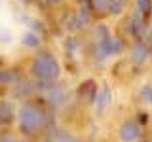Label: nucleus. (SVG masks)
<instances>
[{"label": "nucleus", "instance_id": "f257e3e1", "mask_svg": "<svg viewBox=\"0 0 152 142\" xmlns=\"http://www.w3.org/2000/svg\"><path fill=\"white\" fill-rule=\"evenodd\" d=\"M15 121H17L19 133L23 136H27V138H31V136L42 135L48 129L50 117H48L44 104H40L38 101H32V99H25L17 110Z\"/></svg>", "mask_w": 152, "mask_h": 142}, {"label": "nucleus", "instance_id": "cd10ccee", "mask_svg": "<svg viewBox=\"0 0 152 142\" xmlns=\"http://www.w3.org/2000/svg\"><path fill=\"white\" fill-rule=\"evenodd\" d=\"M139 142H145V140H139Z\"/></svg>", "mask_w": 152, "mask_h": 142}, {"label": "nucleus", "instance_id": "20e7f679", "mask_svg": "<svg viewBox=\"0 0 152 142\" xmlns=\"http://www.w3.org/2000/svg\"><path fill=\"white\" fill-rule=\"evenodd\" d=\"M116 136L120 142H139L142 136V127L137 123V120H126L120 123Z\"/></svg>", "mask_w": 152, "mask_h": 142}, {"label": "nucleus", "instance_id": "6ab92c4d", "mask_svg": "<svg viewBox=\"0 0 152 142\" xmlns=\"http://www.w3.org/2000/svg\"><path fill=\"white\" fill-rule=\"evenodd\" d=\"M95 34H97L99 40H104V38H108V36H110V34H108V28H107V25H99V27H97V30H95Z\"/></svg>", "mask_w": 152, "mask_h": 142}, {"label": "nucleus", "instance_id": "c85d7f7f", "mask_svg": "<svg viewBox=\"0 0 152 142\" xmlns=\"http://www.w3.org/2000/svg\"><path fill=\"white\" fill-rule=\"evenodd\" d=\"M150 104H152V101H150Z\"/></svg>", "mask_w": 152, "mask_h": 142}, {"label": "nucleus", "instance_id": "9b49d317", "mask_svg": "<svg viewBox=\"0 0 152 142\" xmlns=\"http://www.w3.org/2000/svg\"><path fill=\"white\" fill-rule=\"evenodd\" d=\"M21 44L25 47H28V49H36V47H40V44H42V38H40V34H36V32L27 30L25 34L21 36Z\"/></svg>", "mask_w": 152, "mask_h": 142}, {"label": "nucleus", "instance_id": "9d476101", "mask_svg": "<svg viewBox=\"0 0 152 142\" xmlns=\"http://www.w3.org/2000/svg\"><path fill=\"white\" fill-rule=\"evenodd\" d=\"M50 142H80V138L70 131L55 129V131L50 133Z\"/></svg>", "mask_w": 152, "mask_h": 142}, {"label": "nucleus", "instance_id": "2eb2a0df", "mask_svg": "<svg viewBox=\"0 0 152 142\" xmlns=\"http://www.w3.org/2000/svg\"><path fill=\"white\" fill-rule=\"evenodd\" d=\"M135 4H137V9H139L142 15H148V12H150V0H135Z\"/></svg>", "mask_w": 152, "mask_h": 142}, {"label": "nucleus", "instance_id": "a878e982", "mask_svg": "<svg viewBox=\"0 0 152 142\" xmlns=\"http://www.w3.org/2000/svg\"><path fill=\"white\" fill-rule=\"evenodd\" d=\"M46 2H48V4H51V0H46Z\"/></svg>", "mask_w": 152, "mask_h": 142}, {"label": "nucleus", "instance_id": "6e6552de", "mask_svg": "<svg viewBox=\"0 0 152 142\" xmlns=\"http://www.w3.org/2000/svg\"><path fill=\"white\" fill-rule=\"evenodd\" d=\"M110 87H108L107 83H103L101 87L97 89V97H95V112H97V116H101V114L107 110V106L110 104Z\"/></svg>", "mask_w": 152, "mask_h": 142}, {"label": "nucleus", "instance_id": "ddd939ff", "mask_svg": "<svg viewBox=\"0 0 152 142\" xmlns=\"http://www.w3.org/2000/svg\"><path fill=\"white\" fill-rule=\"evenodd\" d=\"M127 2H129V0H110V4H108V8H107V13H110V15H120L124 9H126Z\"/></svg>", "mask_w": 152, "mask_h": 142}, {"label": "nucleus", "instance_id": "1a4fd4ad", "mask_svg": "<svg viewBox=\"0 0 152 142\" xmlns=\"http://www.w3.org/2000/svg\"><path fill=\"white\" fill-rule=\"evenodd\" d=\"M148 44H145V42H135V44L131 46V51H129V59L133 64H142L146 59H148Z\"/></svg>", "mask_w": 152, "mask_h": 142}, {"label": "nucleus", "instance_id": "f3484780", "mask_svg": "<svg viewBox=\"0 0 152 142\" xmlns=\"http://www.w3.org/2000/svg\"><path fill=\"white\" fill-rule=\"evenodd\" d=\"M108 4H110V0H93V8H95V12H107V8H108Z\"/></svg>", "mask_w": 152, "mask_h": 142}, {"label": "nucleus", "instance_id": "aec40b11", "mask_svg": "<svg viewBox=\"0 0 152 142\" xmlns=\"http://www.w3.org/2000/svg\"><path fill=\"white\" fill-rule=\"evenodd\" d=\"M10 40H12V32L2 28V30H0V44H8Z\"/></svg>", "mask_w": 152, "mask_h": 142}, {"label": "nucleus", "instance_id": "4be33fe9", "mask_svg": "<svg viewBox=\"0 0 152 142\" xmlns=\"http://www.w3.org/2000/svg\"><path fill=\"white\" fill-rule=\"evenodd\" d=\"M2 142H23V140L15 138V136H12V135H4L2 136Z\"/></svg>", "mask_w": 152, "mask_h": 142}, {"label": "nucleus", "instance_id": "f03ea898", "mask_svg": "<svg viewBox=\"0 0 152 142\" xmlns=\"http://www.w3.org/2000/svg\"><path fill=\"white\" fill-rule=\"evenodd\" d=\"M28 72L36 80V83H44V85H51L57 83L61 76V64L57 61V57L50 51H40L32 57Z\"/></svg>", "mask_w": 152, "mask_h": 142}, {"label": "nucleus", "instance_id": "39448f33", "mask_svg": "<svg viewBox=\"0 0 152 142\" xmlns=\"http://www.w3.org/2000/svg\"><path fill=\"white\" fill-rule=\"evenodd\" d=\"M46 102L50 104V106H53V108L63 106L66 102V89L63 85H57V83L50 85V87L46 89Z\"/></svg>", "mask_w": 152, "mask_h": 142}, {"label": "nucleus", "instance_id": "423d86ee", "mask_svg": "<svg viewBox=\"0 0 152 142\" xmlns=\"http://www.w3.org/2000/svg\"><path fill=\"white\" fill-rule=\"evenodd\" d=\"M17 117V110L13 106L12 101L8 99H2L0 101V127H10L12 123H15Z\"/></svg>", "mask_w": 152, "mask_h": 142}, {"label": "nucleus", "instance_id": "b1692460", "mask_svg": "<svg viewBox=\"0 0 152 142\" xmlns=\"http://www.w3.org/2000/svg\"><path fill=\"white\" fill-rule=\"evenodd\" d=\"M78 2H80V4H82V6H84V4H86V2H88V0H78Z\"/></svg>", "mask_w": 152, "mask_h": 142}, {"label": "nucleus", "instance_id": "393cba45", "mask_svg": "<svg viewBox=\"0 0 152 142\" xmlns=\"http://www.w3.org/2000/svg\"><path fill=\"white\" fill-rule=\"evenodd\" d=\"M2 136H4V135H2V133H0V142H2Z\"/></svg>", "mask_w": 152, "mask_h": 142}, {"label": "nucleus", "instance_id": "bb28decb", "mask_svg": "<svg viewBox=\"0 0 152 142\" xmlns=\"http://www.w3.org/2000/svg\"><path fill=\"white\" fill-rule=\"evenodd\" d=\"M25 2H31V0H25Z\"/></svg>", "mask_w": 152, "mask_h": 142}, {"label": "nucleus", "instance_id": "4468645a", "mask_svg": "<svg viewBox=\"0 0 152 142\" xmlns=\"http://www.w3.org/2000/svg\"><path fill=\"white\" fill-rule=\"evenodd\" d=\"M17 82V74L13 70H0V87L4 85H12Z\"/></svg>", "mask_w": 152, "mask_h": 142}, {"label": "nucleus", "instance_id": "f8f14e48", "mask_svg": "<svg viewBox=\"0 0 152 142\" xmlns=\"http://www.w3.org/2000/svg\"><path fill=\"white\" fill-rule=\"evenodd\" d=\"M74 19H76V28L86 27V25L89 23V8H88V6H82L78 12H76Z\"/></svg>", "mask_w": 152, "mask_h": 142}, {"label": "nucleus", "instance_id": "412c9836", "mask_svg": "<svg viewBox=\"0 0 152 142\" xmlns=\"http://www.w3.org/2000/svg\"><path fill=\"white\" fill-rule=\"evenodd\" d=\"M76 46H78V42H76L74 38H69V40H66V51H70V55H72V51L76 49Z\"/></svg>", "mask_w": 152, "mask_h": 142}, {"label": "nucleus", "instance_id": "0eeeda50", "mask_svg": "<svg viewBox=\"0 0 152 142\" xmlns=\"http://www.w3.org/2000/svg\"><path fill=\"white\" fill-rule=\"evenodd\" d=\"M129 32L135 38H141V36H145L146 32H148L146 19H145V15H142L139 9H135V12H133V15H131V19H129Z\"/></svg>", "mask_w": 152, "mask_h": 142}, {"label": "nucleus", "instance_id": "dca6fc26", "mask_svg": "<svg viewBox=\"0 0 152 142\" xmlns=\"http://www.w3.org/2000/svg\"><path fill=\"white\" fill-rule=\"evenodd\" d=\"M23 21H25L27 25H31L32 32H36V34H38V32H42V30H44V28H42V23L38 21V19H23Z\"/></svg>", "mask_w": 152, "mask_h": 142}, {"label": "nucleus", "instance_id": "7ed1b4c3", "mask_svg": "<svg viewBox=\"0 0 152 142\" xmlns=\"http://www.w3.org/2000/svg\"><path fill=\"white\" fill-rule=\"evenodd\" d=\"M122 49H124V44H122L120 38L108 36V38H104V40L97 42V46H95V57L104 61V59H108V57H114V55L122 53Z\"/></svg>", "mask_w": 152, "mask_h": 142}, {"label": "nucleus", "instance_id": "a211bd4d", "mask_svg": "<svg viewBox=\"0 0 152 142\" xmlns=\"http://www.w3.org/2000/svg\"><path fill=\"white\" fill-rule=\"evenodd\" d=\"M141 97H142V101H146V102H150V101H152V85H142V89H141Z\"/></svg>", "mask_w": 152, "mask_h": 142}, {"label": "nucleus", "instance_id": "5701e85b", "mask_svg": "<svg viewBox=\"0 0 152 142\" xmlns=\"http://www.w3.org/2000/svg\"><path fill=\"white\" fill-rule=\"evenodd\" d=\"M61 2H65V0H51V4H61Z\"/></svg>", "mask_w": 152, "mask_h": 142}]
</instances>
